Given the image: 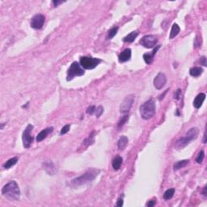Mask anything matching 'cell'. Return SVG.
<instances>
[{
  "label": "cell",
  "mask_w": 207,
  "mask_h": 207,
  "mask_svg": "<svg viewBox=\"0 0 207 207\" xmlns=\"http://www.w3.org/2000/svg\"><path fill=\"white\" fill-rule=\"evenodd\" d=\"M2 195L11 201H17L20 197L19 185L15 180H11L2 188Z\"/></svg>",
  "instance_id": "cell-1"
},
{
  "label": "cell",
  "mask_w": 207,
  "mask_h": 207,
  "mask_svg": "<svg viewBox=\"0 0 207 207\" xmlns=\"http://www.w3.org/2000/svg\"><path fill=\"white\" fill-rule=\"evenodd\" d=\"M100 173V171L95 168H92L86 172L84 174L81 175L80 176H78L72 180L70 183V185L73 187H77V186L83 185L87 183L92 182V180L95 179V177L97 176Z\"/></svg>",
  "instance_id": "cell-2"
},
{
  "label": "cell",
  "mask_w": 207,
  "mask_h": 207,
  "mask_svg": "<svg viewBox=\"0 0 207 207\" xmlns=\"http://www.w3.org/2000/svg\"><path fill=\"white\" fill-rule=\"evenodd\" d=\"M199 130L196 127L191 128L186 133L185 136L180 138L175 144V148L176 150H181L190 143L193 140L196 139L198 137Z\"/></svg>",
  "instance_id": "cell-3"
},
{
  "label": "cell",
  "mask_w": 207,
  "mask_h": 207,
  "mask_svg": "<svg viewBox=\"0 0 207 207\" xmlns=\"http://www.w3.org/2000/svg\"><path fill=\"white\" fill-rule=\"evenodd\" d=\"M156 112V105L153 100H149L140 106V114L142 119L149 120L152 118Z\"/></svg>",
  "instance_id": "cell-4"
},
{
  "label": "cell",
  "mask_w": 207,
  "mask_h": 207,
  "mask_svg": "<svg viewBox=\"0 0 207 207\" xmlns=\"http://www.w3.org/2000/svg\"><path fill=\"white\" fill-rule=\"evenodd\" d=\"M85 74L84 70L82 68L81 65L77 62H74L70 66V68L67 71V75H66V80L70 81L73 79L75 76H82Z\"/></svg>",
  "instance_id": "cell-5"
},
{
  "label": "cell",
  "mask_w": 207,
  "mask_h": 207,
  "mask_svg": "<svg viewBox=\"0 0 207 207\" xmlns=\"http://www.w3.org/2000/svg\"><path fill=\"white\" fill-rule=\"evenodd\" d=\"M101 63V59L90 57H81L79 63L83 69L86 70H92L96 67Z\"/></svg>",
  "instance_id": "cell-6"
},
{
  "label": "cell",
  "mask_w": 207,
  "mask_h": 207,
  "mask_svg": "<svg viewBox=\"0 0 207 207\" xmlns=\"http://www.w3.org/2000/svg\"><path fill=\"white\" fill-rule=\"evenodd\" d=\"M33 126L32 125H28L25 128V130L23 132L22 134V141H23V144L25 148H29L31 147V144L33 142V138L31 135V132L33 130Z\"/></svg>",
  "instance_id": "cell-7"
},
{
  "label": "cell",
  "mask_w": 207,
  "mask_h": 207,
  "mask_svg": "<svg viewBox=\"0 0 207 207\" xmlns=\"http://www.w3.org/2000/svg\"><path fill=\"white\" fill-rule=\"evenodd\" d=\"M134 97L133 95H127L125 100L122 101V103L120 106V112L121 114H127L130 110L132 108V105L134 104Z\"/></svg>",
  "instance_id": "cell-8"
},
{
  "label": "cell",
  "mask_w": 207,
  "mask_h": 207,
  "mask_svg": "<svg viewBox=\"0 0 207 207\" xmlns=\"http://www.w3.org/2000/svg\"><path fill=\"white\" fill-rule=\"evenodd\" d=\"M157 42H158V38L155 35L145 36L140 41V44L142 46H144L145 48H147V49L154 48L156 45Z\"/></svg>",
  "instance_id": "cell-9"
},
{
  "label": "cell",
  "mask_w": 207,
  "mask_h": 207,
  "mask_svg": "<svg viewBox=\"0 0 207 207\" xmlns=\"http://www.w3.org/2000/svg\"><path fill=\"white\" fill-rule=\"evenodd\" d=\"M45 19V18L43 15H41V14L36 15V16H34L33 17V19H32L31 27L34 28V29H41L43 27Z\"/></svg>",
  "instance_id": "cell-10"
},
{
  "label": "cell",
  "mask_w": 207,
  "mask_h": 207,
  "mask_svg": "<svg viewBox=\"0 0 207 207\" xmlns=\"http://www.w3.org/2000/svg\"><path fill=\"white\" fill-rule=\"evenodd\" d=\"M166 82V75H165L164 73L160 72V73H159L158 74L155 76V79H154V86H155L156 89L160 90V89H162V88L165 86Z\"/></svg>",
  "instance_id": "cell-11"
},
{
  "label": "cell",
  "mask_w": 207,
  "mask_h": 207,
  "mask_svg": "<svg viewBox=\"0 0 207 207\" xmlns=\"http://www.w3.org/2000/svg\"><path fill=\"white\" fill-rule=\"evenodd\" d=\"M131 57V49H125L123 50L118 57L119 62L120 63H125L130 59Z\"/></svg>",
  "instance_id": "cell-12"
},
{
  "label": "cell",
  "mask_w": 207,
  "mask_h": 207,
  "mask_svg": "<svg viewBox=\"0 0 207 207\" xmlns=\"http://www.w3.org/2000/svg\"><path fill=\"white\" fill-rule=\"evenodd\" d=\"M159 48H160V45H157L156 48L153 50L151 54H144V55H143V59H144L145 63H147V64H148V65L151 64L153 62V59H154V57H155V54L157 53V51H158Z\"/></svg>",
  "instance_id": "cell-13"
},
{
  "label": "cell",
  "mask_w": 207,
  "mask_h": 207,
  "mask_svg": "<svg viewBox=\"0 0 207 207\" xmlns=\"http://www.w3.org/2000/svg\"><path fill=\"white\" fill-rule=\"evenodd\" d=\"M205 99H206V94H205V93H200V94H198V95L196 96V98L194 99V106L195 107L196 109L201 108L202 104L204 102Z\"/></svg>",
  "instance_id": "cell-14"
},
{
  "label": "cell",
  "mask_w": 207,
  "mask_h": 207,
  "mask_svg": "<svg viewBox=\"0 0 207 207\" xmlns=\"http://www.w3.org/2000/svg\"><path fill=\"white\" fill-rule=\"evenodd\" d=\"M53 130H54L53 127H49V128L45 129V130H43L42 131H41L38 134V135H37V137H36V141L38 142L43 141L44 139L48 136V134H49V133H51L52 131H53Z\"/></svg>",
  "instance_id": "cell-15"
},
{
  "label": "cell",
  "mask_w": 207,
  "mask_h": 207,
  "mask_svg": "<svg viewBox=\"0 0 207 207\" xmlns=\"http://www.w3.org/2000/svg\"><path fill=\"white\" fill-rule=\"evenodd\" d=\"M43 168L49 175H54L55 173V168L51 161L45 162L43 164Z\"/></svg>",
  "instance_id": "cell-16"
},
{
  "label": "cell",
  "mask_w": 207,
  "mask_h": 207,
  "mask_svg": "<svg viewBox=\"0 0 207 207\" xmlns=\"http://www.w3.org/2000/svg\"><path fill=\"white\" fill-rule=\"evenodd\" d=\"M138 31H134V32H132V33H130V34H128L126 36H125V37L123 38V41H124V42L131 43V42H133V41L137 38V36H138Z\"/></svg>",
  "instance_id": "cell-17"
},
{
  "label": "cell",
  "mask_w": 207,
  "mask_h": 207,
  "mask_svg": "<svg viewBox=\"0 0 207 207\" xmlns=\"http://www.w3.org/2000/svg\"><path fill=\"white\" fill-rule=\"evenodd\" d=\"M128 144V138L126 136H121L117 142V147L120 150H124Z\"/></svg>",
  "instance_id": "cell-18"
},
{
  "label": "cell",
  "mask_w": 207,
  "mask_h": 207,
  "mask_svg": "<svg viewBox=\"0 0 207 207\" xmlns=\"http://www.w3.org/2000/svg\"><path fill=\"white\" fill-rule=\"evenodd\" d=\"M121 164H122V158H121V156H119V155H117V156L112 159V168H113L114 170L117 171V170H118V169L120 168Z\"/></svg>",
  "instance_id": "cell-19"
},
{
  "label": "cell",
  "mask_w": 207,
  "mask_h": 207,
  "mask_svg": "<svg viewBox=\"0 0 207 207\" xmlns=\"http://www.w3.org/2000/svg\"><path fill=\"white\" fill-rule=\"evenodd\" d=\"M180 31V27H179V25H177V24H174V25H172V29H171V33H170L169 38L170 39L175 38V37L179 34Z\"/></svg>",
  "instance_id": "cell-20"
},
{
  "label": "cell",
  "mask_w": 207,
  "mask_h": 207,
  "mask_svg": "<svg viewBox=\"0 0 207 207\" xmlns=\"http://www.w3.org/2000/svg\"><path fill=\"white\" fill-rule=\"evenodd\" d=\"M202 73H203V69L199 66H194L193 68H191L189 71V74L194 77L200 76Z\"/></svg>",
  "instance_id": "cell-21"
},
{
  "label": "cell",
  "mask_w": 207,
  "mask_h": 207,
  "mask_svg": "<svg viewBox=\"0 0 207 207\" xmlns=\"http://www.w3.org/2000/svg\"><path fill=\"white\" fill-rule=\"evenodd\" d=\"M17 162H18V158L17 157H13V158L10 159L7 162H5L3 164V167L5 169H9L11 168V167H13L15 164H16Z\"/></svg>",
  "instance_id": "cell-22"
},
{
  "label": "cell",
  "mask_w": 207,
  "mask_h": 207,
  "mask_svg": "<svg viewBox=\"0 0 207 207\" xmlns=\"http://www.w3.org/2000/svg\"><path fill=\"white\" fill-rule=\"evenodd\" d=\"M188 162H189V161L187 160V159H185V160H181V161H178V162H176V163L174 164L173 168H174L175 171L179 170V169L182 168H184V167H185L186 165L188 164Z\"/></svg>",
  "instance_id": "cell-23"
},
{
  "label": "cell",
  "mask_w": 207,
  "mask_h": 207,
  "mask_svg": "<svg viewBox=\"0 0 207 207\" xmlns=\"http://www.w3.org/2000/svg\"><path fill=\"white\" fill-rule=\"evenodd\" d=\"M175 194V188H169L164 193V200H170Z\"/></svg>",
  "instance_id": "cell-24"
},
{
  "label": "cell",
  "mask_w": 207,
  "mask_h": 207,
  "mask_svg": "<svg viewBox=\"0 0 207 207\" xmlns=\"http://www.w3.org/2000/svg\"><path fill=\"white\" fill-rule=\"evenodd\" d=\"M129 119V115L128 114H125V116H123L121 118L120 120H119V121H118V123H117V128L120 129L122 127L123 125H125V123L128 121Z\"/></svg>",
  "instance_id": "cell-25"
},
{
  "label": "cell",
  "mask_w": 207,
  "mask_h": 207,
  "mask_svg": "<svg viewBox=\"0 0 207 207\" xmlns=\"http://www.w3.org/2000/svg\"><path fill=\"white\" fill-rule=\"evenodd\" d=\"M117 32H118V27H114L111 28L110 30L109 31V33H108V36L107 38L108 39H112L115 36L117 35Z\"/></svg>",
  "instance_id": "cell-26"
},
{
  "label": "cell",
  "mask_w": 207,
  "mask_h": 207,
  "mask_svg": "<svg viewBox=\"0 0 207 207\" xmlns=\"http://www.w3.org/2000/svg\"><path fill=\"white\" fill-rule=\"evenodd\" d=\"M204 157H205V153L203 150H201L200 152H199L198 155H197V157L196 159V162L197 163V164H202V162H203V159H204Z\"/></svg>",
  "instance_id": "cell-27"
},
{
  "label": "cell",
  "mask_w": 207,
  "mask_h": 207,
  "mask_svg": "<svg viewBox=\"0 0 207 207\" xmlns=\"http://www.w3.org/2000/svg\"><path fill=\"white\" fill-rule=\"evenodd\" d=\"M95 111H96V108L94 105H92V106H89L87 109V113L89 115H92L94 113H95Z\"/></svg>",
  "instance_id": "cell-28"
},
{
  "label": "cell",
  "mask_w": 207,
  "mask_h": 207,
  "mask_svg": "<svg viewBox=\"0 0 207 207\" xmlns=\"http://www.w3.org/2000/svg\"><path fill=\"white\" fill-rule=\"evenodd\" d=\"M104 112V109L102 106H99L97 109H96V111H95V116L96 117H100L102 115Z\"/></svg>",
  "instance_id": "cell-29"
},
{
  "label": "cell",
  "mask_w": 207,
  "mask_h": 207,
  "mask_svg": "<svg viewBox=\"0 0 207 207\" xmlns=\"http://www.w3.org/2000/svg\"><path fill=\"white\" fill-rule=\"evenodd\" d=\"M69 130H70V125H66L65 126H63V129H62V130H61V134L63 135V134H66Z\"/></svg>",
  "instance_id": "cell-30"
},
{
  "label": "cell",
  "mask_w": 207,
  "mask_h": 207,
  "mask_svg": "<svg viewBox=\"0 0 207 207\" xmlns=\"http://www.w3.org/2000/svg\"><path fill=\"white\" fill-rule=\"evenodd\" d=\"M180 94H181V90H180V89H178V90H177L174 94L175 100H179L180 97Z\"/></svg>",
  "instance_id": "cell-31"
},
{
  "label": "cell",
  "mask_w": 207,
  "mask_h": 207,
  "mask_svg": "<svg viewBox=\"0 0 207 207\" xmlns=\"http://www.w3.org/2000/svg\"><path fill=\"white\" fill-rule=\"evenodd\" d=\"M155 204H156V200H152V201H150V202H147V206H149V207L154 206Z\"/></svg>",
  "instance_id": "cell-32"
},
{
  "label": "cell",
  "mask_w": 207,
  "mask_h": 207,
  "mask_svg": "<svg viewBox=\"0 0 207 207\" xmlns=\"http://www.w3.org/2000/svg\"><path fill=\"white\" fill-rule=\"evenodd\" d=\"M200 61H201V64L202 65H203L204 66H206V57H202L201 58H200Z\"/></svg>",
  "instance_id": "cell-33"
},
{
  "label": "cell",
  "mask_w": 207,
  "mask_h": 207,
  "mask_svg": "<svg viewBox=\"0 0 207 207\" xmlns=\"http://www.w3.org/2000/svg\"><path fill=\"white\" fill-rule=\"evenodd\" d=\"M117 206H119V207L122 206H123V198H121V197H119V198H118V200H117Z\"/></svg>",
  "instance_id": "cell-34"
},
{
  "label": "cell",
  "mask_w": 207,
  "mask_h": 207,
  "mask_svg": "<svg viewBox=\"0 0 207 207\" xmlns=\"http://www.w3.org/2000/svg\"><path fill=\"white\" fill-rule=\"evenodd\" d=\"M63 3H64L63 1H53V3H54V7H57V6L60 5V4H62Z\"/></svg>",
  "instance_id": "cell-35"
},
{
  "label": "cell",
  "mask_w": 207,
  "mask_h": 207,
  "mask_svg": "<svg viewBox=\"0 0 207 207\" xmlns=\"http://www.w3.org/2000/svg\"><path fill=\"white\" fill-rule=\"evenodd\" d=\"M168 92V90H166L164 93H163V94H162V95H160V96H159V101H161V100H163V99H164V96L165 95V94H166Z\"/></svg>",
  "instance_id": "cell-36"
},
{
  "label": "cell",
  "mask_w": 207,
  "mask_h": 207,
  "mask_svg": "<svg viewBox=\"0 0 207 207\" xmlns=\"http://www.w3.org/2000/svg\"><path fill=\"white\" fill-rule=\"evenodd\" d=\"M202 194H203L205 197H206V186H205L204 187V189L202 191Z\"/></svg>",
  "instance_id": "cell-37"
},
{
  "label": "cell",
  "mask_w": 207,
  "mask_h": 207,
  "mask_svg": "<svg viewBox=\"0 0 207 207\" xmlns=\"http://www.w3.org/2000/svg\"><path fill=\"white\" fill-rule=\"evenodd\" d=\"M203 143H206V134L205 133L204 139H203Z\"/></svg>",
  "instance_id": "cell-38"
},
{
  "label": "cell",
  "mask_w": 207,
  "mask_h": 207,
  "mask_svg": "<svg viewBox=\"0 0 207 207\" xmlns=\"http://www.w3.org/2000/svg\"><path fill=\"white\" fill-rule=\"evenodd\" d=\"M176 115H177V116H179V115H180V113H179V110H178V109L176 110Z\"/></svg>",
  "instance_id": "cell-39"
},
{
  "label": "cell",
  "mask_w": 207,
  "mask_h": 207,
  "mask_svg": "<svg viewBox=\"0 0 207 207\" xmlns=\"http://www.w3.org/2000/svg\"><path fill=\"white\" fill-rule=\"evenodd\" d=\"M4 125H5L4 123H3V124H2V125H1V130H3V126H4Z\"/></svg>",
  "instance_id": "cell-40"
},
{
  "label": "cell",
  "mask_w": 207,
  "mask_h": 207,
  "mask_svg": "<svg viewBox=\"0 0 207 207\" xmlns=\"http://www.w3.org/2000/svg\"><path fill=\"white\" fill-rule=\"evenodd\" d=\"M28 104H29V103H28H28H27V104H25V105H24V106H23V108H26V107H27L28 105Z\"/></svg>",
  "instance_id": "cell-41"
}]
</instances>
